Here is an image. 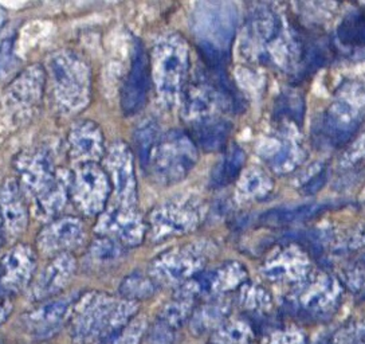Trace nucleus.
I'll list each match as a JSON object with an SVG mask.
<instances>
[{"label": "nucleus", "instance_id": "obj_13", "mask_svg": "<svg viewBox=\"0 0 365 344\" xmlns=\"http://www.w3.org/2000/svg\"><path fill=\"white\" fill-rule=\"evenodd\" d=\"M103 170L120 206L136 207L137 181L133 153L123 141H115L105 153Z\"/></svg>", "mask_w": 365, "mask_h": 344}, {"label": "nucleus", "instance_id": "obj_24", "mask_svg": "<svg viewBox=\"0 0 365 344\" xmlns=\"http://www.w3.org/2000/svg\"><path fill=\"white\" fill-rule=\"evenodd\" d=\"M264 273L273 281H298L308 273V261L294 253H284L266 264Z\"/></svg>", "mask_w": 365, "mask_h": 344}, {"label": "nucleus", "instance_id": "obj_14", "mask_svg": "<svg viewBox=\"0 0 365 344\" xmlns=\"http://www.w3.org/2000/svg\"><path fill=\"white\" fill-rule=\"evenodd\" d=\"M199 216L194 203L171 201L156 207L148 218V234L153 242H161L195 229Z\"/></svg>", "mask_w": 365, "mask_h": 344}, {"label": "nucleus", "instance_id": "obj_36", "mask_svg": "<svg viewBox=\"0 0 365 344\" xmlns=\"http://www.w3.org/2000/svg\"><path fill=\"white\" fill-rule=\"evenodd\" d=\"M15 65L16 57L14 53V38L9 36L0 41V79L9 76Z\"/></svg>", "mask_w": 365, "mask_h": 344}, {"label": "nucleus", "instance_id": "obj_30", "mask_svg": "<svg viewBox=\"0 0 365 344\" xmlns=\"http://www.w3.org/2000/svg\"><path fill=\"white\" fill-rule=\"evenodd\" d=\"M327 210V205H309V206H298L294 208H275L263 214V223L267 225H285L301 219L312 218Z\"/></svg>", "mask_w": 365, "mask_h": 344}, {"label": "nucleus", "instance_id": "obj_23", "mask_svg": "<svg viewBox=\"0 0 365 344\" xmlns=\"http://www.w3.org/2000/svg\"><path fill=\"white\" fill-rule=\"evenodd\" d=\"M231 308L226 301H210L194 310L190 319L191 333L200 336L208 333H215L230 316Z\"/></svg>", "mask_w": 365, "mask_h": 344}, {"label": "nucleus", "instance_id": "obj_11", "mask_svg": "<svg viewBox=\"0 0 365 344\" xmlns=\"http://www.w3.org/2000/svg\"><path fill=\"white\" fill-rule=\"evenodd\" d=\"M45 70L31 65L15 77L4 92V106L15 120H27L38 109L45 92Z\"/></svg>", "mask_w": 365, "mask_h": 344}, {"label": "nucleus", "instance_id": "obj_1", "mask_svg": "<svg viewBox=\"0 0 365 344\" xmlns=\"http://www.w3.org/2000/svg\"><path fill=\"white\" fill-rule=\"evenodd\" d=\"M137 312L138 303L103 292H86L74 304L68 320L70 338L76 344H101L135 319Z\"/></svg>", "mask_w": 365, "mask_h": 344}, {"label": "nucleus", "instance_id": "obj_38", "mask_svg": "<svg viewBox=\"0 0 365 344\" xmlns=\"http://www.w3.org/2000/svg\"><path fill=\"white\" fill-rule=\"evenodd\" d=\"M344 281L346 287L352 289L356 293L365 292V265H357L352 269L346 270L344 275Z\"/></svg>", "mask_w": 365, "mask_h": 344}, {"label": "nucleus", "instance_id": "obj_33", "mask_svg": "<svg viewBox=\"0 0 365 344\" xmlns=\"http://www.w3.org/2000/svg\"><path fill=\"white\" fill-rule=\"evenodd\" d=\"M270 295L261 287L245 285L240 292V305L252 313H262L270 308Z\"/></svg>", "mask_w": 365, "mask_h": 344}, {"label": "nucleus", "instance_id": "obj_2", "mask_svg": "<svg viewBox=\"0 0 365 344\" xmlns=\"http://www.w3.org/2000/svg\"><path fill=\"white\" fill-rule=\"evenodd\" d=\"M19 183L34 196L35 202L46 217L57 216L70 196L71 175L58 168L50 155L42 149L21 152L15 159Z\"/></svg>", "mask_w": 365, "mask_h": 344}, {"label": "nucleus", "instance_id": "obj_42", "mask_svg": "<svg viewBox=\"0 0 365 344\" xmlns=\"http://www.w3.org/2000/svg\"><path fill=\"white\" fill-rule=\"evenodd\" d=\"M1 242H3V226H1V222H0V246H1Z\"/></svg>", "mask_w": 365, "mask_h": 344}, {"label": "nucleus", "instance_id": "obj_34", "mask_svg": "<svg viewBox=\"0 0 365 344\" xmlns=\"http://www.w3.org/2000/svg\"><path fill=\"white\" fill-rule=\"evenodd\" d=\"M145 338L149 344H176L179 340V331L161 321L155 320L149 325Z\"/></svg>", "mask_w": 365, "mask_h": 344}, {"label": "nucleus", "instance_id": "obj_35", "mask_svg": "<svg viewBox=\"0 0 365 344\" xmlns=\"http://www.w3.org/2000/svg\"><path fill=\"white\" fill-rule=\"evenodd\" d=\"M278 109L281 115H286L289 118H292L293 121H302V113H304V105L302 100L299 97H297L294 94H284L281 96V98L278 97Z\"/></svg>", "mask_w": 365, "mask_h": 344}, {"label": "nucleus", "instance_id": "obj_5", "mask_svg": "<svg viewBox=\"0 0 365 344\" xmlns=\"http://www.w3.org/2000/svg\"><path fill=\"white\" fill-rule=\"evenodd\" d=\"M150 62V79L164 101L172 103L185 91L190 70V57L185 42L178 35L163 38L153 47Z\"/></svg>", "mask_w": 365, "mask_h": 344}, {"label": "nucleus", "instance_id": "obj_40", "mask_svg": "<svg viewBox=\"0 0 365 344\" xmlns=\"http://www.w3.org/2000/svg\"><path fill=\"white\" fill-rule=\"evenodd\" d=\"M12 310H14V305L10 300H0V325L10 318Z\"/></svg>", "mask_w": 365, "mask_h": 344}, {"label": "nucleus", "instance_id": "obj_31", "mask_svg": "<svg viewBox=\"0 0 365 344\" xmlns=\"http://www.w3.org/2000/svg\"><path fill=\"white\" fill-rule=\"evenodd\" d=\"M252 330L245 321H226L212 333V344H250Z\"/></svg>", "mask_w": 365, "mask_h": 344}, {"label": "nucleus", "instance_id": "obj_4", "mask_svg": "<svg viewBox=\"0 0 365 344\" xmlns=\"http://www.w3.org/2000/svg\"><path fill=\"white\" fill-rule=\"evenodd\" d=\"M196 161L197 152L192 138L173 129L156 136L141 163L158 183L170 186L182 181Z\"/></svg>", "mask_w": 365, "mask_h": 344}, {"label": "nucleus", "instance_id": "obj_21", "mask_svg": "<svg viewBox=\"0 0 365 344\" xmlns=\"http://www.w3.org/2000/svg\"><path fill=\"white\" fill-rule=\"evenodd\" d=\"M360 123L361 115L352 105L346 101L334 103L325 113L321 129L328 143L340 147L354 138Z\"/></svg>", "mask_w": 365, "mask_h": 344}, {"label": "nucleus", "instance_id": "obj_17", "mask_svg": "<svg viewBox=\"0 0 365 344\" xmlns=\"http://www.w3.org/2000/svg\"><path fill=\"white\" fill-rule=\"evenodd\" d=\"M150 86V62L141 42H137L130 69L121 91V108L126 116L136 115L147 103Z\"/></svg>", "mask_w": 365, "mask_h": 344}, {"label": "nucleus", "instance_id": "obj_29", "mask_svg": "<svg viewBox=\"0 0 365 344\" xmlns=\"http://www.w3.org/2000/svg\"><path fill=\"white\" fill-rule=\"evenodd\" d=\"M125 253L126 248H124L121 243L106 237H97L94 241L91 242L88 256L93 264L106 266V265L115 264L120 260H123Z\"/></svg>", "mask_w": 365, "mask_h": 344}, {"label": "nucleus", "instance_id": "obj_6", "mask_svg": "<svg viewBox=\"0 0 365 344\" xmlns=\"http://www.w3.org/2000/svg\"><path fill=\"white\" fill-rule=\"evenodd\" d=\"M112 191L108 173L98 163L77 164L71 173L70 198L82 216H101Z\"/></svg>", "mask_w": 365, "mask_h": 344}, {"label": "nucleus", "instance_id": "obj_19", "mask_svg": "<svg viewBox=\"0 0 365 344\" xmlns=\"http://www.w3.org/2000/svg\"><path fill=\"white\" fill-rule=\"evenodd\" d=\"M68 140L70 158L77 164L98 163L105 158L103 131L91 120H82L71 126Z\"/></svg>", "mask_w": 365, "mask_h": 344}, {"label": "nucleus", "instance_id": "obj_9", "mask_svg": "<svg viewBox=\"0 0 365 344\" xmlns=\"http://www.w3.org/2000/svg\"><path fill=\"white\" fill-rule=\"evenodd\" d=\"M246 269L238 263H228L217 269L200 272L178 288L176 298L196 301L199 298H217L245 284Z\"/></svg>", "mask_w": 365, "mask_h": 344}, {"label": "nucleus", "instance_id": "obj_7", "mask_svg": "<svg viewBox=\"0 0 365 344\" xmlns=\"http://www.w3.org/2000/svg\"><path fill=\"white\" fill-rule=\"evenodd\" d=\"M342 288L331 275L310 277L290 298V304L299 315L309 319H327L341 303Z\"/></svg>", "mask_w": 365, "mask_h": 344}, {"label": "nucleus", "instance_id": "obj_43", "mask_svg": "<svg viewBox=\"0 0 365 344\" xmlns=\"http://www.w3.org/2000/svg\"><path fill=\"white\" fill-rule=\"evenodd\" d=\"M317 344H331V343H328V342H321V343H317Z\"/></svg>", "mask_w": 365, "mask_h": 344}, {"label": "nucleus", "instance_id": "obj_28", "mask_svg": "<svg viewBox=\"0 0 365 344\" xmlns=\"http://www.w3.org/2000/svg\"><path fill=\"white\" fill-rule=\"evenodd\" d=\"M195 310V301L188 298H176L170 301L160 310L156 320L170 325L173 330H180L182 325L190 321Z\"/></svg>", "mask_w": 365, "mask_h": 344}, {"label": "nucleus", "instance_id": "obj_20", "mask_svg": "<svg viewBox=\"0 0 365 344\" xmlns=\"http://www.w3.org/2000/svg\"><path fill=\"white\" fill-rule=\"evenodd\" d=\"M0 222L3 231L19 236L29 225V210L23 198L21 183L9 178L0 186Z\"/></svg>", "mask_w": 365, "mask_h": 344}, {"label": "nucleus", "instance_id": "obj_37", "mask_svg": "<svg viewBox=\"0 0 365 344\" xmlns=\"http://www.w3.org/2000/svg\"><path fill=\"white\" fill-rule=\"evenodd\" d=\"M331 344H365V321L341 330L331 340Z\"/></svg>", "mask_w": 365, "mask_h": 344}, {"label": "nucleus", "instance_id": "obj_15", "mask_svg": "<svg viewBox=\"0 0 365 344\" xmlns=\"http://www.w3.org/2000/svg\"><path fill=\"white\" fill-rule=\"evenodd\" d=\"M88 238L83 221L77 217L58 218L39 231L36 248L45 256L56 257L62 253H71L81 248Z\"/></svg>", "mask_w": 365, "mask_h": 344}, {"label": "nucleus", "instance_id": "obj_22", "mask_svg": "<svg viewBox=\"0 0 365 344\" xmlns=\"http://www.w3.org/2000/svg\"><path fill=\"white\" fill-rule=\"evenodd\" d=\"M188 136L192 138L195 146L214 152L226 148L228 138L232 131V124L220 117L210 116L190 123Z\"/></svg>", "mask_w": 365, "mask_h": 344}, {"label": "nucleus", "instance_id": "obj_16", "mask_svg": "<svg viewBox=\"0 0 365 344\" xmlns=\"http://www.w3.org/2000/svg\"><path fill=\"white\" fill-rule=\"evenodd\" d=\"M80 295L43 301L35 310L23 316V324L27 333L36 339H48L61 331L70 320L74 304Z\"/></svg>", "mask_w": 365, "mask_h": 344}, {"label": "nucleus", "instance_id": "obj_41", "mask_svg": "<svg viewBox=\"0 0 365 344\" xmlns=\"http://www.w3.org/2000/svg\"><path fill=\"white\" fill-rule=\"evenodd\" d=\"M6 19H7V14L0 7V29L3 27V24H6Z\"/></svg>", "mask_w": 365, "mask_h": 344}, {"label": "nucleus", "instance_id": "obj_27", "mask_svg": "<svg viewBox=\"0 0 365 344\" xmlns=\"http://www.w3.org/2000/svg\"><path fill=\"white\" fill-rule=\"evenodd\" d=\"M337 35L346 46L365 47V10L348 14L342 19Z\"/></svg>", "mask_w": 365, "mask_h": 344}, {"label": "nucleus", "instance_id": "obj_10", "mask_svg": "<svg viewBox=\"0 0 365 344\" xmlns=\"http://www.w3.org/2000/svg\"><path fill=\"white\" fill-rule=\"evenodd\" d=\"M94 230L98 237L110 238L129 249L144 242L148 234V225L136 207L115 206L105 208Z\"/></svg>", "mask_w": 365, "mask_h": 344}, {"label": "nucleus", "instance_id": "obj_12", "mask_svg": "<svg viewBox=\"0 0 365 344\" xmlns=\"http://www.w3.org/2000/svg\"><path fill=\"white\" fill-rule=\"evenodd\" d=\"M36 253L27 243H16L0 258V300L19 295L33 281Z\"/></svg>", "mask_w": 365, "mask_h": 344}, {"label": "nucleus", "instance_id": "obj_8", "mask_svg": "<svg viewBox=\"0 0 365 344\" xmlns=\"http://www.w3.org/2000/svg\"><path fill=\"white\" fill-rule=\"evenodd\" d=\"M205 264V253L197 246H184L161 253L150 265L148 275L159 285L184 284L202 272Z\"/></svg>", "mask_w": 365, "mask_h": 344}, {"label": "nucleus", "instance_id": "obj_18", "mask_svg": "<svg viewBox=\"0 0 365 344\" xmlns=\"http://www.w3.org/2000/svg\"><path fill=\"white\" fill-rule=\"evenodd\" d=\"M77 272V261L71 253H62L53 257L31 285L30 298L33 301H47L58 296L71 283Z\"/></svg>", "mask_w": 365, "mask_h": 344}, {"label": "nucleus", "instance_id": "obj_25", "mask_svg": "<svg viewBox=\"0 0 365 344\" xmlns=\"http://www.w3.org/2000/svg\"><path fill=\"white\" fill-rule=\"evenodd\" d=\"M245 161L246 156L243 149L237 144L230 146L212 172L211 186L215 188H220L235 182V179L238 178L240 172L243 168Z\"/></svg>", "mask_w": 365, "mask_h": 344}, {"label": "nucleus", "instance_id": "obj_3", "mask_svg": "<svg viewBox=\"0 0 365 344\" xmlns=\"http://www.w3.org/2000/svg\"><path fill=\"white\" fill-rule=\"evenodd\" d=\"M48 77L62 115H78L86 109L91 98V71L83 58L71 50L58 51L48 61Z\"/></svg>", "mask_w": 365, "mask_h": 344}, {"label": "nucleus", "instance_id": "obj_26", "mask_svg": "<svg viewBox=\"0 0 365 344\" xmlns=\"http://www.w3.org/2000/svg\"><path fill=\"white\" fill-rule=\"evenodd\" d=\"M158 290V284L152 277L143 272H133L126 275L118 287L120 298H125L133 303L152 298Z\"/></svg>", "mask_w": 365, "mask_h": 344}, {"label": "nucleus", "instance_id": "obj_39", "mask_svg": "<svg viewBox=\"0 0 365 344\" xmlns=\"http://www.w3.org/2000/svg\"><path fill=\"white\" fill-rule=\"evenodd\" d=\"M270 344H307V338L298 330H287L275 333Z\"/></svg>", "mask_w": 365, "mask_h": 344}, {"label": "nucleus", "instance_id": "obj_32", "mask_svg": "<svg viewBox=\"0 0 365 344\" xmlns=\"http://www.w3.org/2000/svg\"><path fill=\"white\" fill-rule=\"evenodd\" d=\"M148 328L147 319L144 316H136L101 344H141L147 336Z\"/></svg>", "mask_w": 365, "mask_h": 344}]
</instances>
